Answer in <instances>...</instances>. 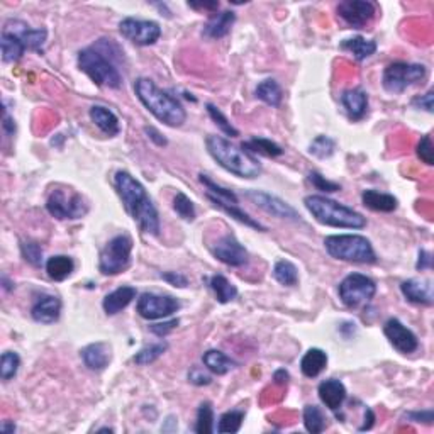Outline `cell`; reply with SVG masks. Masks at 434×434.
Listing matches in <instances>:
<instances>
[{
	"label": "cell",
	"mask_w": 434,
	"mask_h": 434,
	"mask_svg": "<svg viewBox=\"0 0 434 434\" xmlns=\"http://www.w3.org/2000/svg\"><path fill=\"white\" fill-rule=\"evenodd\" d=\"M114 185H116L117 193L123 199L125 211L131 214L132 219L138 223L143 233L158 234L159 233V216L156 211L153 200L148 196L141 182L136 180L131 173L121 170L114 177Z\"/></svg>",
	"instance_id": "cell-1"
},
{
	"label": "cell",
	"mask_w": 434,
	"mask_h": 434,
	"mask_svg": "<svg viewBox=\"0 0 434 434\" xmlns=\"http://www.w3.org/2000/svg\"><path fill=\"white\" fill-rule=\"evenodd\" d=\"M134 92L141 104L144 105L159 123L170 128H180L185 123L186 112L184 105L170 92L159 89L150 78H138L134 83Z\"/></svg>",
	"instance_id": "cell-2"
},
{
	"label": "cell",
	"mask_w": 434,
	"mask_h": 434,
	"mask_svg": "<svg viewBox=\"0 0 434 434\" xmlns=\"http://www.w3.org/2000/svg\"><path fill=\"white\" fill-rule=\"evenodd\" d=\"M110 41L112 40H101L94 46L82 49L78 53V67L95 85L119 89L123 85V75L112 56H107Z\"/></svg>",
	"instance_id": "cell-3"
},
{
	"label": "cell",
	"mask_w": 434,
	"mask_h": 434,
	"mask_svg": "<svg viewBox=\"0 0 434 434\" xmlns=\"http://www.w3.org/2000/svg\"><path fill=\"white\" fill-rule=\"evenodd\" d=\"M205 144H207L209 155L224 170L236 175V177L257 178L261 173L260 162L253 155H250L248 151L239 150L231 141L220 138V136H209Z\"/></svg>",
	"instance_id": "cell-4"
},
{
	"label": "cell",
	"mask_w": 434,
	"mask_h": 434,
	"mask_svg": "<svg viewBox=\"0 0 434 434\" xmlns=\"http://www.w3.org/2000/svg\"><path fill=\"white\" fill-rule=\"evenodd\" d=\"M304 204L312 217L324 226L342 229H363L367 226V219L360 212L324 196H309L304 199Z\"/></svg>",
	"instance_id": "cell-5"
},
{
	"label": "cell",
	"mask_w": 434,
	"mask_h": 434,
	"mask_svg": "<svg viewBox=\"0 0 434 434\" xmlns=\"http://www.w3.org/2000/svg\"><path fill=\"white\" fill-rule=\"evenodd\" d=\"M329 257L349 263H375L376 254L372 243L360 234H334L324 239Z\"/></svg>",
	"instance_id": "cell-6"
},
{
	"label": "cell",
	"mask_w": 434,
	"mask_h": 434,
	"mask_svg": "<svg viewBox=\"0 0 434 434\" xmlns=\"http://www.w3.org/2000/svg\"><path fill=\"white\" fill-rule=\"evenodd\" d=\"M132 239L129 234H119L112 238L98 257V270L102 275H117L131 265Z\"/></svg>",
	"instance_id": "cell-7"
},
{
	"label": "cell",
	"mask_w": 434,
	"mask_h": 434,
	"mask_svg": "<svg viewBox=\"0 0 434 434\" xmlns=\"http://www.w3.org/2000/svg\"><path fill=\"white\" fill-rule=\"evenodd\" d=\"M48 212L56 219H80L89 212V204L78 192L70 189H55L46 200Z\"/></svg>",
	"instance_id": "cell-8"
},
{
	"label": "cell",
	"mask_w": 434,
	"mask_h": 434,
	"mask_svg": "<svg viewBox=\"0 0 434 434\" xmlns=\"http://www.w3.org/2000/svg\"><path fill=\"white\" fill-rule=\"evenodd\" d=\"M426 78V67L417 63L395 62L388 64L383 71V89L390 94H402L409 87L416 85Z\"/></svg>",
	"instance_id": "cell-9"
},
{
	"label": "cell",
	"mask_w": 434,
	"mask_h": 434,
	"mask_svg": "<svg viewBox=\"0 0 434 434\" xmlns=\"http://www.w3.org/2000/svg\"><path fill=\"white\" fill-rule=\"evenodd\" d=\"M340 299L345 306L358 307L370 300L376 294V284L370 277L361 273H351L340 284Z\"/></svg>",
	"instance_id": "cell-10"
},
{
	"label": "cell",
	"mask_w": 434,
	"mask_h": 434,
	"mask_svg": "<svg viewBox=\"0 0 434 434\" xmlns=\"http://www.w3.org/2000/svg\"><path fill=\"white\" fill-rule=\"evenodd\" d=\"M119 31L128 41L138 46H151L162 36V28L155 21L125 17L119 22Z\"/></svg>",
	"instance_id": "cell-11"
},
{
	"label": "cell",
	"mask_w": 434,
	"mask_h": 434,
	"mask_svg": "<svg viewBox=\"0 0 434 434\" xmlns=\"http://www.w3.org/2000/svg\"><path fill=\"white\" fill-rule=\"evenodd\" d=\"M178 309H180V302L175 297L158 294H143L138 299V306H136L138 314L148 321L170 318Z\"/></svg>",
	"instance_id": "cell-12"
},
{
	"label": "cell",
	"mask_w": 434,
	"mask_h": 434,
	"mask_svg": "<svg viewBox=\"0 0 434 434\" xmlns=\"http://www.w3.org/2000/svg\"><path fill=\"white\" fill-rule=\"evenodd\" d=\"M336 10L338 16L353 29H363L365 26L370 24L376 14L375 3L368 0H345Z\"/></svg>",
	"instance_id": "cell-13"
},
{
	"label": "cell",
	"mask_w": 434,
	"mask_h": 434,
	"mask_svg": "<svg viewBox=\"0 0 434 434\" xmlns=\"http://www.w3.org/2000/svg\"><path fill=\"white\" fill-rule=\"evenodd\" d=\"M212 254L224 265L243 266L248 263V251L234 238L233 234H226L211 248Z\"/></svg>",
	"instance_id": "cell-14"
},
{
	"label": "cell",
	"mask_w": 434,
	"mask_h": 434,
	"mask_svg": "<svg viewBox=\"0 0 434 434\" xmlns=\"http://www.w3.org/2000/svg\"><path fill=\"white\" fill-rule=\"evenodd\" d=\"M245 196L257 204L258 207L263 209L268 214L280 217V219H290V220H300V216L297 214V211L292 205H288L287 202H284L279 197L270 196V193L261 192V190H248L245 192Z\"/></svg>",
	"instance_id": "cell-15"
},
{
	"label": "cell",
	"mask_w": 434,
	"mask_h": 434,
	"mask_svg": "<svg viewBox=\"0 0 434 434\" xmlns=\"http://www.w3.org/2000/svg\"><path fill=\"white\" fill-rule=\"evenodd\" d=\"M383 333H385V338L397 349L399 353H403V355H409V353H414L419 348V341L417 336L409 329L407 326H403L399 319H388L383 326Z\"/></svg>",
	"instance_id": "cell-16"
},
{
	"label": "cell",
	"mask_w": 434,
	"mask_h": 434,
	"mask_svg": "<svg viewBox=\"0 0 434 434\" xmlns=\"http://www.w3.org/2000/svg\"><path fill=\"white\" fill-rule=\"evenodd\" d=\"M60 314H62V300L56 295H41L31 309L33 319L41 324H53L58 321Z\"/></svg>",
	"instance_id": "cell-17"
},
{
	"label": "cell",
	"mask_w": 434,
	"mask_h": 434,
	"mask_svg": "<svg viewBox=\"0 0 434 434\" xmlns=\"http://www.w3.org/2000/svg\"><path fill=\"white\" fill-rule=\"evenodd\" d=\"M83 363L87 368L94 372H102L109 367L112 358V348L109 342H92L82 349Z\"/></svg>",
	"instance_id": "cell-18"
},
{
	"label": "cell",
	"mask_w": 434,
	"mask_h": 434,
	"mask_svg": "<svg viewBox=\"0 0 434 434\" xmlns=\"http://www.w3.org/2000/svg\"><path fill=\"white\" fill-rule=\"evenodd\" d=\"M401 290L409 302L419 304V306H433V285L429 280H406L402 281Z\"/></svg>",
	"instance_id": "cell-19"
},
{
	"label": "cell",
	"mask_w": 434,
	"mask_h": 434,
	"mask_svg": "<svg viewBox=\"0 0 434 434\" xmlns=\"http://www.w3.org/2000/svg\"><path fill=\"white\" fill-rule=\"evenodd\" d=\"M318 394L321 402L324 403L329 410H334V413H336V410L342 406V402L346 401V388L340 380L336 379H329L319 383Z\"/></svg>",
	"instance_id": "cell-20"
},
{
	"label": "cell",
	"mask_w": 434,
	"mask_h": 434,
	"mask_svg": "<svg viewBox=\"0 0 434 434\" xmlns=\"http://www.w3.org/2000/svg\"><path fill=\"white\" fill-rule=\"evenodd\" d=\"M341 102H342V107H345L346 112H348L349 119L360 121V119H363L365 114H367L368 97L361 89L346 90V92L341 95Z\"/></svg>",
	"instance_id": "cell-21"
},
{
	"label": "cell",
	"mask_w": 434,
	"mask_h": 434,
	"mask_svg": "<svg viewBox=\"0 0 434 434\" xmlns=\"http://www.w3.org/2000/svg\"><path fill=\"white\" fill-rule=\"evenodd\" d=\"M236 21L234 12L231 10H224L220 14H214L211 19L207 21V24L204 26V37L207 40H220V37L227 36V33L231 31Z\"/></svg>",
	"instance_id": "cell-22"
},
{
	"label": "cell",
	"mask_w": 434,
	"mask_h": 434,
	"mask_svg": "<svg viewBox=\"0 0 434 434\" xmlns=\"http://www.w3.org/2000/svg\"><path fill=\"white\" fill-rule=\"evenodd\" d=\"M136 299V288L134 287H119L114 292H110L109 295H105L104 302V311L107 315H116L121 311L125 309L132 300Z\"/></svg>",
	"instance_id": "cell-23"
},
{
	"label": "cell",
	"mask_w": 434,
	"mask_h": 434,
	"mask_svg": "<svg viewBox=\"0 0 434 434\" xmlns=\"http://www.w3.org/2000/svg\"><path fill=\"white\" fill-rule=\"evenodd\" d=\"M3 31L16 34V36H19L22 40L26 49H33V51H37V49L43 48L44 41H46V36H48L46 29H29V26H26L24 22H21V21H19V28L12 29V28H9V26H6Z\"/></svg>",
	"instance_id": "cell-24"
},
{
	"label": "cell",
	"mask_w": 434,
	"mask_h": 434,
	"mask_svg": "<svg viewBox=\"0 0 434 434\" xmlns=\"http://www.w3.org/2000/svg\"><path fill=\"white\" fill-rule=\"evenodd\" d=\"M90 119L92 123L101 129L102 132H105L107 136H117L119 134V119H117L116 114L107 107H102V105H94L90 109Z\"/></svg>",
	"instance_id": "cell-25"
},
{
	"label": "cell",
	"mask_w": 434,
	"mask_h": 434,
	"mask_svg": "<svg viewBox=\"0 0 434 434\" xmlns=\"http://www.w3.org/2000/svg\"><path fill=\"white\" fill-rule=\"evenodd\" d=\"M365 207L372 209L375 212H394L397 209L399 200L390 193H382L379 190H365L361 193Z\"/></svg>",
	"instance_id": "cell-26"
},
{
	"label": "cell",
	"mask_w": 434,
	"mask_h": 434,
	"mask_svg": "<svg viewBox=\"0 0 434 434\" xmlns=\"http://www.w3.org/2000/svg\"><path fill=\"white\" fill-rule=\"evenodd\" d=\"M207 199L211 200L212 204L216 205V207H219L220 211H224V212H226V214H229L231 217H234V219L239 220V223L246 224V226L253 227V229H258V231H265L266 229V227L261 226V224L258 223V220H254L253 217L246 214L245 211H241V209H239V205L234 204V202L220 200V199H217V197L211 196V193H207Z\"/></svg>",
	"instance_id": "cell-27"
},
{
	"label": "cell",
	"mask_w": 434,
	"mask_h": 434,
	"mask_svg": "<svg viewBox=\"0 0 434 434\" xmlns=\"http://www.w3.org/2000/svg\"><path fill=\"white\" fill-rule=\"evenodd\" d=\"M327 365V355L322 349L319 348H311L306 355L302 356L300 361V370L307 379H315L318 375H321L322 370Z\"/></svg>",
	"instance_id": "cell-28"
},
{
	"label": "cell",
	"mask_w": 434,
	"mask_h": 434,
	"mask_svg": "<svg viewBox=\"0 0 434 434\" xmlns=\"http://www.w3.org/2000/svg\"><path fill=\"white\" fill-rule=\"evenodd\" d=\"M205 368L209 372L216 373V375H226L227 372H231L236 367V361L231 360L226 353L219 351V349H209L202 356Z\"/></svg>",
	"instance_id": "cell-29"
},
{
	"label": "cell",
	"mask_w": 434,
	"mask_h": 434,
	"mask_svg": "<svg viewBox=\"0 0 434 434\" xmlns=\"http://www.w3.org/2000/svg\"><path fill=\"white\" fill-rule=\"evenodd\" d=\"M0 46H2V60L6 63H16L22 58L24 55L26 46L22 43V40L12 33H2L0 37Z\"/></svg>",
	"instance_id": "cell-30"
},
{
	"label": "cell",
	"mask_w": 434,
	"mask_h": 434,
	"mask_svg": "<svg viewBox=\"0 0 434 434\" xmlns=\"http://www.w3.org/2000/svg\"><path fill=\"white\" fill-rule=\"evenodd\" d=\"M75 270V261L70 257H64V254H56L51 257L46 261V273L49 279L55 281H63L73 273Z\"/></svg>",
	"instance_id": "cell-31"
},
{
	"label": "cell",
	"mask_w": 434,
	"mask_h": 434,
	"mask_svg": "<svg viewBox=\"0 0 434 434\" xmlns=\"http://www.w3.org/2000/svg\"><path fill=\"white\" fill-rule=\"evenodd\" d=\"M341 49L351 53L358 62H363V60H367L368 56H372L373 53L376 51V43L375 41L365 40V37H361V36H356V37H351V40L342 41Z\"/></svg>",
	"instance_id": "cell-32"
},
{
	"label": "cell",
	"mask_w": 434,
	"mask_h": 434,
	"mask_svg": "<svg viewBox=\"0 0 434 434\" xmlns=\"http://www.w3.org/2000/svg\"><path fill=\"white\" fill-rule=\"evenodd\" d=\"M257 97L260 98V101H263L265 104L272 105V107H280L284 94H281L280 85L275 80L266 78L257 87Z\"/></svg>",
	"instance_id": "cell-33"
},
{
	"label": "cell",
	"mask_w": 434,
	"mask_h": 434,
	"mask_svg": "<svg viewBox=\"0 0 434 434\" xmlns=\"http://www.w3.org/2000/svg\"><path fill=\"white\" fill-rule=\"evenodd\" d=\"M243 150L248 151V153H258V155H263L268 156V158H275V156L284 155V150L279 146L277 143L273 141L266 139V138H253L250 139L248 143L243 144Z\"/></svg>",
	"instance_id": "cell-34"
},
{
	"label": "cell",
	"mask_w": 434,
	"mask_h": 434,
	"mask_svg": "<svg viewBox=\"0 0 434 434\" xmlns=\"http://www.w3.org/2000/svg\"><path fill=\"white\" fill-rule=\"evenodd\" d=\"M211 288L216 294L217 302H220V304H227L238 297V288H236L234 285L223 275L212 277Z\"/></svg>",
	"instance_id": "cell-35"
},
{
	"label": "cell",
	"mask_w": 434,
	"mask_h": 434,
	"mask_svg": "<svg viewBox=\"0 0 434 434\" xmlns=\"http://www.w3.org/2000/svg\"><path fill=\"white\" fill-rule=\"evenodd\" d=\"M273 277L279 284L285 285V287H294L299 281V273H297V266L288 260L277 261L273 266Z\"/></svg>",
	"instance_id": "cell-36"
},
{
	"label": "cell",
	"mask_w": 434,
	"mask_h": 434,
	"mask_svg": "<svg viewBox=\"0 0 434 434\" xmlns=\"http://www.w3.org/2000/svg\"><path fill=\"white\" fill-rule=\"evenodd\" d=\"M304 426L312 434H319L326 429V417L318 406L304 407Z\"/></svg>",
	"instance_id": "cell-37"
},
{
	"label": "cell",
	"mask_w": 434,
	"mask_h": 434,
	"mask_svg": "<svg viewBox=\"0 0 434 434\" xmlns=\"http://www.w3.org/2000/svg\"><path fill=\"white\" fill-rule=\"evenodd\" d=\"M214 431V410L209 402L200 403L199 410H197V422H196V433L197 434H211Z\"/></svg>",
	"instance_id": "cell-38"
},
{
	"label": "cell",
	"mask_w": 434,
	"mask_h": 434,
	"mask_svg": "<svg viewBox=\"0 0 434 434\" xmlns=\"http://www.w3.org/2000/svg\"><path fill=\"white\" fill-rule=\"evenodd\" d=\"M243 419H245V413L243 410H229V413H224L219 417L217 422V433H238L241 429Z\"/></svg>",
	"instance_id": "cell-39"
},
{
	"label": "cell",
	"mask_w": 434,
	"mask_h": 434,
	"mask_svg": "<svg viewBox=\"0 0 434 434\" xmlns=\"http://www.w3.org/2000/svg\"><path fill=\"white\" fill-rule=\"evenodd\" d=\"M166 349H168V342H165V341L156 342V345L148 346V348H143L138 355L134 356V363L139 365V367L155 363V361L158 360V358L166 351Z\"/></svg>",
	"instance_id": "cell-40"
},
{
	"label": "cell",
	"mask_w": 434,
	"mask_h": 434,
	"mask_svg": "<svg viewBox=\"0 0 434 434\" xmlns=\"http://www.w3.org/2000/svg\"><path fill=\"white\" fill-rule=\"evenodd\" d=\"M19 367H21V358L16 351H6L0 358V376L2 380H10L17 375Z\"/></svg>",
	"instance_id": "cell-41"
},
{
	"label": "cell",
	"mask_w": 434,
	"mask_h": 434,
	"mask_svg": "<svg viewBox=\"0 0 434 434\" xmlns=\"http://www.w3.org/2000/svg\"><path fill=\"white\" fill-rule=\"evenodd\" d=\"M173 209H175V212L182 217V219L189 220V223H192L197 216L196 205H193V202L190 200L184 192H178L177 196H175Z\"/></svg>",
	"instance_id": "cell-42"
},
{
	"label": "cell",
	"mask_w": 434,
	"mask_h": 434,
	"mask_svg": "<svg viewBox=\"0 0 434 434\" xmlns=\"http://www.w3.org/2000/svg\"><path fill=\"white\" fill-rule=\"evenodd\" d=\"M207 112H209V116H211V119L219 125V129L224 132V134L231 136V138H236V136L239 134L238 129L229 123V119H227V117L224 116V114L220 112L214 104H207Z\"/></svg>",
	"instance_id": "cell-43"
},
{
	"label": "cell",
	"mask_w": 434,
	"mask_h": 434,
	"mask_svg": "<svg viewBox=\"0 0 434 434\" xmlns=\"http://www.w3.org/2000/svg\"><path fill=\"white\" fill-rule=\"evenodd\" d=\"M334 150H336V143H334V139L327 138V136H318L312 141L309 148L311 155L318 156V158H329L334 153Z\"/></svg>",
	"instance_id": "cell-44"
},
{
	"label": "cell",
	"mask_w": 434,
	"mask_h": 434,
	"mask_svg": "<svg viewBox=\"0 0 434 434\" xmlns=\"http://www.w3.org/2000/svg\"><path fill=\"white\" fill-rule=\"evenodd\" d=\"M200 182L207 186V193H211V196H214L220 200H227V202H234V204H238V197H236V193L233 192V190H227V189H224V186L214 184L207 175H200Z\"/></svg>",
	"instance_id": "cell-45"
},
{
	"label": "cell",
	"mask_w": 434,
	"mask_h": 434,
	"mask_svg": "<svg viewBox=\"0 0 434 434\" xmlns=\"http://www.w3.org/2000/svg\"><path fill=\"white\" fill-rule=\"evenodd\" d=\"M21 253L22 258H24L28 263H31L34 266H40L43 263V250H41V246L37 245V243L24 241L21 245Z\"/></svg>",
	"instance_id": "cell-46"
},
{
	"label": "cell",
	"mask_w": 434,
	"mask_h": 434,
	"mask_svg": "<svg viewBox=\"0 0 434 434\" xmlns=\"http://www.w3.org/2000/svg\"><path fill=\"white\" fill-rule=\"evenodd\" d=\"M417 156L426 163V165H434V146L431 136H422L417 144Z\"/></svg>",
	"instance_id": "cell-47"
},
{
	"label": "cell",
	"mask_w": 434,
	"mask_h": 434,
	"mask_svg": "<svg viewBox=\"0 0 434 434\" xmlns=\"http://www.w3.org/2000/svg\"><path fill=\"white\" fill-rule=\"evenodd\" d=\"M309 180H311V184L314 185L318 190H321V192H340L341 190L340 184L326 180V177H322V175L318 173V171H311Z\"/></svg>",
	"instance_id": "cell-48"
},
{
	"label": "cell",
	"mask_w": 434,
	"mask_h": 434,
	"mask_svg": "<svg viewBox=\"0 0 434 434\" xmlns=\"http://www.w3.org/2000/svg\"><path fill=\"white\" fill-rule=\"evenodd\" d=\"M189 382H192L193 385H209L212 382V379L209 375H205L202 368L193 367L189 372Z\"/></svg>",
	"instance_id": "cell-49"
},
{
	"label": "cell",
	"mask_w": 434,
	"mask_h": 434,
	"mask_svg": "<svg viewBox=\"0 0 434 434\" xmlns=\"http://www.w3.org/2000/svg\"><path fill=\"white\" fill-rule=\"evenodd\" d=\"M178 324H180V321H178V319H171V321H165V322H162V324H153L150 327V329H151V333L156 334V336L163 338V336H166L168 333H171V331H173Z\"/></svg>",
	"instance_id": "cell-50"
},
{
	"label": "cell",
	"mask_w": 434,
	"mask_h": 434,
	"mask_svg": "<svg viewBox=\"0 0 434 434\" xmlns=\"http://www.w3.org/2000/svg\"><path fill=\"white\" fill-rule=\"evenodd\" d=\"M163 280L168 281L170 285H173V287H180V288H185L186 285H189V280H186V277L180 275V273L177 272H168V273H163L162 275Z\"/></svg>",
	"instance_id": "cell-51"
},
{
	"label": "cell",
	"mask_w": 434,
	"mask_h": 434,
	"mask_svg": "<svg viewBox=\"0 0 434 434\" xmlns=\"http://www.w3.org/2000/svg\"><path fill=\"white\" fill-rule=\"evenodd\" d=\"M433 95H434L433 90H429L428 94L414 98L413 105L417 109H424V110H428V112H433Z\"/></svg>",
	"instance_id": "cell-52"
},
{
	"label": "cell",
	"mask_w": 434,
	"mask_h": 434,
	"mask_svg": "<svg viewBox=\"0 0 434 434\" xmlns=\"http://www.w3.org/2000/svg\"><path fill=\"white\" fill-rule=\"evenodd\" d=\"M406 419L413 422H426V424H433L434 421V413L433 410H422V413H407Z\"/></svg>",
	"instance_id": "cell-53"
},
{
	"label": "cell",
	"mask_w": 434,
	"mask_h": 434,
	"mask_svg": "<svg viewBox=\"0 0 434 434\" xmlns=\"http://www.w3.org/2000/svg\"><path fill=\"white\" fill-rule=\"evenodd\" d=\"M433 266V254L429 251L421 250L419 251V258H417V270H429Z\"/></svg>",
	"instance_id": "cell-54"
},
{
	"label": "cell",
	"mask_w": 434,
	"mask_h": 434,
	"mask_svg": "<svg viewBox=\"0 0 434 434\" xmlns=\"http://www.w3.org/2000/svg\"><path fill=\"white\" fill-rule=\"evenodd\" d=\"M144 132H146L148 138H150L151 141H155V143L158 144V146H166V144H168V141L163 138L162 132L156 131L155 128H144Z\"/></svg>",
	"instance_id": "cell-55"
},
{
	"label": "cell",
	"mask_w": 434,
	"mask_h": 434,
	"mask_svg": "<svg viewBox=\"0 0 434 434\" xmlns=\"http://www.w3.org/2000/svg\"><path fill=\"white\" fill-rule=\"evenodd\" d=\"M2 128H3V131H6L9 136H14V132H16V121H14L12 117L9 116V112H7V109H3V123H2Z\"/></svg>",
	"instance_id": "cell-56"
},
{
	"label": "cell",
	"mask_w": 434,
	"mask_h": 434,
	"mask_svg": "<svg viewBox=\"0 0 434 434\" xmlns=\"http://www.w3.org/2000/svg\"><path fill=\"white\" fill-rule=\"evenodd\" d=\"M189 7H192V9H197V10H217L219 9V2H189Z\"/></svg>",
	"instance_id": "cell-57"
},
{
	"label": "cell",
	"mask_w": 434,
	"mask_h": 434,
	"mask_svg": "<svg viewBox=\"0 0 434 434\" xmlns=\"http://www.w3.org/2000/svg\"><path fill=\"white\" fill-rule=\"evenodd\" d=\"M373 421H375V414L372 413V409H367L365 410V422H363V426H360V431H367V429H370L373 426Z\"/></svg>",
	"instance_id": "cell-58"
},
{
	"label": "cell",
	"mask_w": 434,
	"mask_h": 434,
	"mask_svg": "<svg viewBox=\"0 0 434 434\" xmlns=\"http://www.w3.org/2000/svg\"><path fill=\"white\" fill-rule=\"evenodd\" d=\"M273 380L277 383H280V385H284V383L288 382V373L285 370H277L275 375H273Z\"/></svg>",
	"instance_id": "cell-59"
},
{
	"label": "cell",
	"mask_w": 434,
	"mask_h": 434,
	"mask_svg": "<svg viewBox=\"0 0 434 434\" xmlns=\"http://www.w3.org/2000/svg\"><path fill=\"white\" fill-rule=\"evenodd\" d=\"M0 431H2L3 434H14V431H16V424H14V422L6 421L2 424V428H0Z\"/></svg>",
	"instance_id": "cell-60"
},
{
	"label": "cell",
	"mask_w": 434,
	"mask_h": 434,
	"mask_svg": "<svg viewBox=\"0 0 434 434\" xmlns=\"http://www.w3.org/2000/svg\"><path fill=\"white\" fill-rule=\"evenodd\" d=\"M107 431L112 433L114 429H112V428H102V429H98V433H107Z\"/></svg>",
	"instance_id": "cell-61"
}]
</instances>
